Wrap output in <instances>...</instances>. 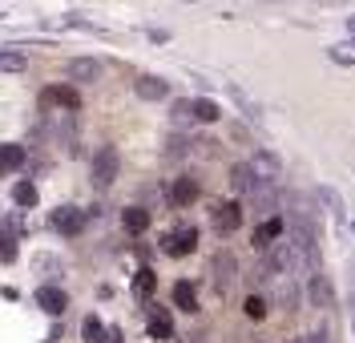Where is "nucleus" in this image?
<instances>
[{"mask_svg":"<svg viewBox=\"0 0 355 343\" xmlns=\"http://www.w3.org/2000/svg\"><path fill=\"white\" fill-rule=\"evenodd\" d=\"M117 170H121L117 150H113V146L97 150V154H93V166H89V186H93V190H110L113 178H117Z\"/></svg>","mask_w":355,"mask_h":343,"instance_id":"obj_1","label":"nucleus"},{"mask_svg":"<svg viewBox=\"0 0 355 343\" xmlns=\"http://www.w3.org/2000/svg\"><path fill=\"white\" fill-rule=\"evenodd\" d=\"M246 166H250L254 182H263V186H279V178H283V161L275 158L270 150H254V158L246 161Z\"/></svg>","mask_w":355,"mask_h":343,"instance_id":"obj_2","label":"nucleus"},{"mask_svg":"<svg viewBox=\"0 0 355 343\" xmlns=\"http://www.w3.org/2000/svg\"><path fill=\"white\" fill-rule=\"evenodd\" d=\"M198 247V230L194 227H174L170 234H162V251L170 254V258H182V254H190Z\"/></svg>","mask_w":355,"mask_h":343,"instance_id":"obj_3","label":"nucleus"},{"mask_svg":"<svg viewBox=\"0 0 355 343\" xmlns=\"http://www.w3.org/2000/svg\"><path fill=\"white\" fill-rule=\"evenodd\" d=\"M210 218H214V230H218V234H234V230L243 227V206L234 202V198H226V202H214Z\"/></svg>","mask_w":355,"mask_h":343,"instance_id":"obj_4","label":"nucleus"},{"mask_svg":"<svg viewBox=\"0 0 355 343\" xmlns=\"http://www.w3.org/2000/svg\"><path fill=\"white\" fill-rule=\"evenodd\" d=\"M307 295H311V303L319 307V311H335V291H331V279L323 271H311V279H307Z\"/></svg>","mask_w":355,"mask_h":343,"instance_id":"obj_5","label":"nucleus"},{"mask_svg":"<svg viewBox=\"0 0 355 343\" xmlns=\"http://www.w3.org/2000/svg\"><path fill=\"white\" fill-rule=\"evenodd\" d=\"M53 230L57 234H81L85 230V210L81 206H57L53 210Z\"/></svg>","mask_w":355,"mask_h":343,"instance_id":"obj_6","label":"nucleus"},{"mask_svg":"<svg viewBox=\"0 0 355 343\" xmlns=\"http://www.w3.org/2000/svg\"><path fill=\"white\" fill-rule=\"evenodd\" d=\"M44 105H57V109H81V93L73 89V85H49L41 93Z\"/></svg>","mask_w":355,"mask_h":343,"instance_id":"obj_7","label":"nucleus"},{"mask_svg":"<svg viewBox=\"0 0 355 343\" xmlns=\"http://www.w3.org/2000/svg\"><path fill=\"white\" fill-rule=\"evenodd\" d=\"M234 279H239V267H234V254L222 251L214 258V287H218V295H226L230 287H234Z\"/></svg>","mask_w":355,"mask_h":343,"instance_id":"obj_8","label":"nucleus"},{"mask_svg":"<svg viewBox=\"0 0 355 343\" xmlns=\"http://www.w3.org/2000/svg\"><path fill=\"white\" fill-rule=\"evenodd\" d=\"M198 194H202V186L194 182V178H178V182L166 190L170 206H178V210H182V206H194V202H198Z\"/></svg>","mask_w":355,"mask_h":343,"instance_id":"obj_9","label":"nucleus"},{"mask_svg":"<svg viewBox=\"0 0 355 343\" xmlns=\"http://www.w3.org/2000/svg\"><path fill=\"white\" fill-rule=\"evenodd\" d=\"M133 93H137L141 101H162V97L170 93V85H166L162 77H150V73H141V77L133 81Z\"/></svg>","mask_w":355,"mask_h":343,"instance_id":"obj_10","label":"nucleus"},{"mask_svg":"<svg viewBox=\"0 0 355 343\" xmlns=\"http://www.w3.org/2000/svg\"><path fill=\"white\" fill-rule=\"evenodd\" d=\"M246 198H250V206H254V214H263V218H270V210H275V202H279V190H275V186L254 182V190H250Z\"/></svg>","mask_w":355,"mask_h":343,"instance_id":"obj_11","label":"nucleus"},{"mask_svg":"<svg viewBox=\"0 0 355 343\" xmlns=\"http://www.w3.org/2000/svg\"><path fill=\"white\" fill-rule=\"evenodd\" d=\"M37 303H41L49 315H61L69 307V299H65V291L61 287H53V283H44V287H37Z\"/></svg>","mask_w":355,"mask_h":343,"instance_id":"obj_12","label":"nucleus"},{"mask_svg":"<svg viewBox=\"0 0 355 343\" xmlns=\"http://www.w3.org/2000/svg\"><path fill=\"white\" fill-rule=\"evenodd\" d=\"M24 166V146L17 141H0V174H17Z\"/></svg>","mask_w":355,"mask_h":343,"instance_id":"obj_13","label":"nucleus"},{"mask_svg":"<svg viewBox=\"0 0 355 343\" xmlns=\"http://www.w3.org/2000/svg\"><path fill=\"white\" fill-rule=\"evenodd\" d=\"M97 73H101V61H97V57H73V61H69V77H73V81H93Z\"/></svg>","mask_w":355,"mask_h":343,"instance_id":"obj_14","label":"nucleus"},{"mask_svg":"<svg viewBox=\"0 0 355 343\" xmlns=\"http://www.w3.org/2000/svg\"><path fill=\"white\" fill-rule=\"evenodd\" d=\"M174 303L182 311H198V287L190 283V279H178L174 283Z\"/></svg>","mask_w":355,"mask_h":343,"instance_id":"obj_15","label":"nucleus"},{"mask_svg":"<svg viewBox=\"0 0 355 343\" xmlns=\"http://www.w3.org/2000/svg\"><path fill=\"white\" fill-rule=\"evenodd\" d=\"M283 238V218H263V227L254 230V247H270V243H279Z\"/></svg>","mask_w":355,"mask_h":343,"instance_id":"obj_16","label":"nucleus"},{"mask_svg":"<svg viewBox=\"0 0 355 343\" xmlns=\"http://www.w3.org/2000/svg\"><path fill=\"white\" fill-rule=\"evenodd\" d=\"M190 117L202 121V125H210V121H218L222 117V109L210 101V97H194V101H190Z\"/></svg>","mask_w":355,"mask_h":343,"instance_id":"obj_17","label":"nucleus"},{"mask_svg":"<svg viewBox=\"0 0 355 343\" xmlns=\"http://www.w3.org/2000/svg\"><path fill=\"white\" fill-rule=\"evenodd\" d=\"M28 69V53L21 49H0V73H24Z\"/></svg>","mask_w":355,"mask_h":343,"instance_id":"obj_18","label":"nucleus"},{"mask_svg":"<svg viewBox=\"0 0 355 343\" xmlns=\"http://www.w3.org/2000/svg\"><path fill=\"white\" fill-rule=\"evenodd\" d=\"M121 227L130 230V234H141V230L150 227V214H146L141 206H125V214H121Z\"/></svg>","mask_w":355,"mask_h":343,"instance_id":"obj_19","label":"nucleus"},{"mask_svg":"<svg viewBox=\"0 0 355 343\" xmlns=\"http://www.w3.org/2000/svg\"><path fill=\"white\" fill-rule=\"evenodd\" d=\"M150 335H154V340H170V335H174V319H170L162 307L150 311Z\"/></svg>","mask_w":355,"mask_h":343,"instance_id":"obj_20","label":"nucleus"},{"mask_svg":"<svg viewBox=\"0 0 355 343\" xmlns=\"http://www.w3.org/2000/svg\"><path fill=\"white\" fill-rule=\"evenodd\" d=\"M230 186H234L239 194H250V190H254V174H250V166H246V161L230 166Z\"/></svg>","mask_w":355,"mask_h":343,"instance_id":"obj_21","label":"nucleus"},{"mask_svg":"<svg viewBox=\"0 0 355 343\" xmlns=\"http://www.w3.org/2000/svg\"><path fill=\"white\" fill-rule=\"evenodd\" d=\"M270 271H291V251H287V243L279 238V243H270Z\"/></svg>","mask_w":355,"mask_h":343,"instance_id":"obj_22","label":"nucleus"},{"mask_svg":"<svg viewBox=\"0 0 355 343\" xmlns=\"http://www.w3.org/2000/svg\"><path fill=\"white\" fill-rule=\"evenodd\" d=\"M230 97L239 101V109H243V114L250 117V121H259V117H263V114H259V105H254V101H250V97H246V93L239 89V85H230Z\"/></svg>","mask_w":355,"mask_h":343,"instance_id":"obj_23","label":"nucleus"},{"mask_svg":"<svg viewBox=\"0 0 355 343\" xmlns=\"http://www.w3.org/2000/svg\"><path fill=\"white\" fill-rule=\"evenodd\" d=\"M12 202H17V206H37V186H33V182L12 186Z\"/></svg>","mask_w":355,"mask_h":343,"instance_id":"obj_24","label":"nucleus"},{"mask_svg":"<svg viewBox=\"0 0 355 343\" xmlns=\"http://www.w3.org/2000/svg\"><path fill=\"white\" fill-rule=\"evenodd\" d=\"M81 335H85V343H105V327H101V319L89 315L85 327H81Z\"/></svg>","mask_w":355,"mask_h":343,"instance_id":"obj_25","label":"nucleus"},{"mask_svg":"<svg viewBox=\"0 0 355 343\" xmlns=\"http://www.w3.org/2000/svg\"><path fill=\"white\" fill-rule=\"evenodd\" d=\"M331 61H335V65H355V41L331 45Z\"/></svg>","mask_w":355,"mask_h":343,"instance_id":"obj_26","label":"nucleus"},{"mask_svg":"<svg viewBox=\"0 0 355 343\" xmlns=\"http://www.w3.org/2000/svg\"><path fill=\"white\" fill-rule=\"evenodd\" d=\"M243 311H246V319L263 323V319H266V299H263V295H250V299H246V307H243Z\"/></svg>","mask_w":355,"mask_h":343,"instance_id":"obj_27","label":"nucleus"},{"mask_svg":"<svg viewBox=\"0 0 355 343\" xmlns=\"http://www.w3.org/2000/svg\"><path fill=\"white\" fill-rule=\"evenodd\" d=\"M133 287H137V295H141V299H150V295H154V271H150V267H141Z\"/></svg>","mask_w":355,"mask_h":343,"instance_id":"obj_28","label":"nucleus"},{"mask_svg":"<svg viewBox=\"0 0 355 343\" xmlns=\"http://www.w3.org/2000/svg\"><path fill=\"white\" fill-rule=\"evenodd\" d=\"M0 263H17V243H12V234H0Z\"/></svg>","mask_w":355,"mask_h":343,"instance_id":"obj_29","label":"nucleus"},{"mask_svg":"<svg viewBox=\"0 0 355 343\" xmlns=\"http://www.w3.org/2000/svg\"><path fill=\"white\" fill-rule=\"evenodd\" d=\"M319 198H323V202L331 206V210L339 214V218H343V202H339V194H335L331 186H319Z\"/></svg>","mask_w":355,"mask_h":343,"instance_id":"obj_30","label":"nucleus"},{"mask_svg":"<svg viewBox=\"0 0 355 343\" xmlns=\"http://www.w3.org/2000/svg\"><path fill=\"white\" fill-rule=\"evenodd\" d=\"M279 299H283L287 307H295V303H299V291H295V283H283V287H279Z\"/></svg>","mask_w":355,"mask_h":343,"instance_id":"obj_31","label":"nucleus"},{"mask_svg":"<svg viewBox=\"0 0 355 343\" xmlns=\"http://www.w3.org/2000/svg\"><path fill=\"white\" fill-rule=\"evenodd\" d=\"M186 117H190V101H178L174 105V121L178 125H186Z\"/></svg>","mask_w":355,"mask_h":343,"instance_id":"obj_32","label":"nucleus"},{"mask_svg":"<svg viewBox=\"0 0 355 343\" xmlns=\"http://www.w3.org/2000/svg\"><path fill=\"white\" fill-rule=\"evenodd\" d=\"M347 283H352V303H355V258L347 263Z\"/></svg>","mask_w":355,"mask_h":343,"instance_id":"obj_33","label":"nucleus"}]
</instances>
